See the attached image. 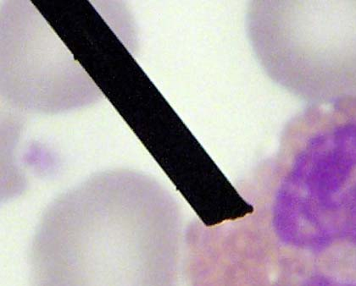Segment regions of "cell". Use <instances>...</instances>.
Instances as JSON below:
<instances>
[{"label": "cell", "mask_w": 356, "mask_h": 286, "mask_svg": "<svg viewBox=\"0 0 356 286\" xmlns=\"http://www.w3.org/2000/svg\"><path fill=\"white\" fill-rule=\"evenodd\" d=\"M181 218L145 177L108 176L45 211L32 249L33 286H177Z\"/></svg>", "instance_id": "cell-1"}, {"label": "cell", "mask_w": 356, "mask_h": 286, "mask_svg": "<svg viewBox=\"0 0 356 286\" xmlns=\"http://www.w3.org/2000/svg\"><path fill=\"white\" fill-rule=\"evenodd\" d=\"M248 29L286 90L312 104L356 98V1H254Z\"/></svg>", "instance_id": "cell-2"}]
</instances>
